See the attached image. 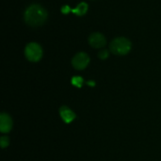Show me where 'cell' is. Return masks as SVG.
<instances>
[{"instance_id": "6da1fadb", "label": "cell", "mask_w": 161, "mask_h": 161, "mask_svg": "<svg viewBox=\"0 0 161 161\" xmlns=\"http://www.w3.org/2000/svg\"><path fill=\"white\" fill-rule=\"evenodd\" d=\"M24 18L27 25L31 26H39L46 21L47 11L41 5L33 4L25 9Z\"/></svg>"}, {"instance_id": "8992f818", "label": "cell", "mask_w": 161, "mask_h": 161, "mask_svg": "<svg viewBox=\"0 0 161 161\" xmlns=\"http://www.w3.org/2000/svg\"><path fill=\"white\" fill-rule=\"evenodd\" d=\"M12 128V120L11 118L6 114L1 113L0 115V131L2 133H8Z\"/></svg>"}, {"instance_id": "9c48e42d", "label": "cell", "mask_w": 161, "mask_h": 161, "mask_svg": "<svg viewBox=\"0 0 161 161\" xmlns=\"http://www.w3.org/2000/svg\"><path fill=\"white\" fill-rule=\"evenodd\" d=\"M72 84L77 88H81L83 85V78L80 76H74L72 78Z\"/></svg>"}, {"instance_id": "30bf717a", "label": "cell", "mask_w": 161, "mask_h": 161, "mask_svg": "<svg viewBox=\"0 0 161 161\" xmlns=\"http://www.w3.org/2000/svg\"><path fill=\"white\" fill-rule=\"evenodd\" d=\"M108 55H109V53H108V50H102V51H100V53H99V58H100L101 59H106V58H108Z\"/></svg>"}, {"instance_id": "7c38bea8", "label": "cell", "mask_w": 161, "mask_h": 161, "mask_svg": "<svg viewBox=\"0 0 161 161\" xmlns=\"http://www.w3.org/2000/svg\"><path fill=\"white\" fill-rule=\"evenodd\" d=\"M72 9L70 8V7L69 6H64L62 8H61V11H62V13H64V14H67L69 11H71Z\"/></svg>"}, {"instance_id": "52a82bcc", "label": "cell", "mask_w": 161, "mask_h": 161, "mask_svg": "<svg viewBox=\"0 0 161 161\" xmlns=\"http://www.w3.org/2000/svg\"><path fill=\"white\" fill-rule=\"evenodd\" d=\"M59 114L62 121L66 124H70L75 119V113L68 107H61L59 108Z\"/></svg>"}, {"instance_id": "8fae6325", "label": "cell", "mask_w": 161, "mask_h": 161, "mask_svg": "<svg viewBox=\"0 0 161 161\" xmlns=\"http://www.w3.org/2000/svg\"><path fill=\"white\" fill-rule=\"evenodd\" d=\"M0 142H1V147L4 149V148H6L8 145V139L7 137H2Z\"/></svg>"}, {"instance_id": "7a4b0ae2", "label": "cell", "mask_w": 161, "mask_h": 161, "mask_svg": "<svg viewBox=\"0 0 161 161\" xmlns=\"http://www.w3.org/2000/svg\"><path fill=\"white\" fill-rule=\"evenodd\" d=\"M132 47L131 42L124 37H119L114 39L109 45L110 51L118 56H124L130 52Z\"/></svg>"}, {"instance_id": "277c9868", "label": "cell", "mask_w": 161, "mask_h": 161, "mask_svg": "<svg viewBox=\"0 0 161 161\" xmlns=\"http://www.w3.org/2000/svg\"><path fill=\"white\" fill-rule=\"evenodd\" d=\"M89 63H90V58L84 52L77 53L72 59V64L74 68L76 70H84L89 65Z\"/></svg>"}, {"instance_id": "5b68a950", "label": "cell", "mask_w": 161, "mask_h": 161, "mask_svg": "<svg viewBox=\"0 0 161 161\" xmlns=\"http://www.w3.org/2000/svg\"><path fill=\"white\" fill-rule=\"evenodd\" d=\"M106 38L103 34L99 32H95L90 35L89 37V43L93 48H102L106 45Z\"/></svg>"}, {"instance_id": "3957f363", "label": "cell", "mask_w": 161, "mask_h": 161, "mask_svg": "<svg viewBox=\"0 0 161 161\" xmlns=\"http://www.w3.org/2000/svg\"><path fill=\"white\" fill-rule=\"evenodd\" d=\"M25 55L29 61L37 62L42 57V49L40 44L36 42H30L25 48Z\"/></svg>"}, {"instance_id": "ba28073f", "label": "cell", "mask_w": 161, "mask_h": 161, "mask_svg": "<svg viewBox=\"0 0 161 161\" xmlns=\"http://www.w3.org/2000/svg\"><path fill=\"white\" fill-rule=\"evenodd\" d=\"M87 10H88V4L85 2H81L80 4H78V6L75 9H72L71 11L76 14L77 16H82L87 12Z\"/></svg>"}]
</instances>
